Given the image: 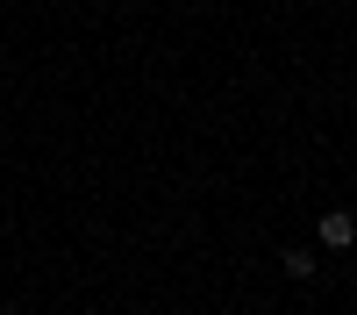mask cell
<instances>
[{"mask_svg":"<svg viewBox=\"0 0 357 315\" xmlns=\"http://www.w3.org/2000/svg\"><path fill=\"white\" fill-rule=\"evenodd\" d=\"M314 237L329 244V251H350V244H357V215H350V208H329V215H321V229H314Z\"/></svg>","mask_w":357,"mask_h":315,"instance_id":"1","label":"cell"},{"mask_svg":"<svg viewBox=\"0 0 357 315\" xmlns=\"http://www.w3.org/2000/svg\"><path fill=\"white\" fill-rule=\"evenodd\" d=\"M279 265H286V279H314V251H286Z\"/></svg>","mask_w":357,"mask_h":315,"instance_id":"2","label":"cell"}]
</instances>
